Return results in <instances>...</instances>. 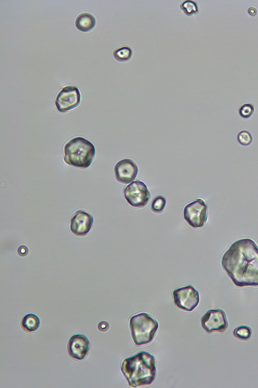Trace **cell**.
<instances>
[{
  "label": "cell",
  "instance_id": "1",
  "mask_svg": "<svg viewBox=\"0 0 258 388\" xmlns=\"http://www.w3.org/2000/svg\"><path fill=\"white\" fill-rule=\"evenodd\" d=\"M221 264L236 286H258V247L252 239L233 243L224 254Z\"/></svg>",
  "mask_w": 258,
  "mask_h": 388
},
{
  "label": "cell",
  "instance_id": "2",
  "mask_svg": "<svg viewBox=\"0 0 258 388\" xmlns=\"http://www.w3.org/2000/svg\"><path fill=\"white\" fill-rule=\"evenodd\" d=\"M155 358L150 353L142 351L124 359L121 371L130 386L148 385L156 377Z\"/></svg>",
  "mask_w": 258,
  "mask_h": 388
},
{
  "label": "cell",
  "instance_id": "3",
  "mask_svg": "<svg viewBox=\"0 0 258 388\" xmlns=\"http://www.w3.org/2000/svg\"><path fill=\"white\" fill-rule=\"evenodd\" d=\"M95 154V149L92 143L83 137H77L64 146L63 160L70 166L87 168L90 166Z\"/></svg>",
  "mask_w": 258,
  "mask_h": 388
},
{
  "label": "cell",
  "instance_id": "4",
  "mask_svg": "<svg viewBox=\"0 0 258 388\" xmlns=\"http://www.w3.org/2000/svg\"><path fill=\"white\" fill-rule=\"evenodd\" d=\"M158 323L147 313H141L130 319V328L135 344L142 346L150 343L158 328Z\"/></svg>",
  "mask_w": 258,
  "mask_h": 388
},
{
  "label": "cell",
  "instance_id": "5",
  "mask_svg": "<svg viewBox=\"0 0 258 388\" xmlns=\"http://www.w3.org/2000/svg\"><path fill=\"white\" fill-rule=\"evenodd\" d=\"M208 206L205 202L198 199L185 206L183 217L188 224L194 228H201L207 220Z\"/></svg>",
  "mask_w": 258,
  "mask_h": 388
},
{
  "label": "cell",
  "instance_id": "6",
  "mask_svg": "<svg viewBox=\"0 0 258 388\" xmlns=\"http://www.w3.org/2000/svg\"><path fill=\"white\" fill-rule=\"evenodd\" d=\"M175 305L186 311H193L199 305V292L192 286L188 285L175 289L173 292Z\"/></svg>",
  "mask_w": 258,
  "mask_h": 388
},
{
  "label": "cell",
  "instance_id": "7",
  "mask_svg": "<svg viewBox=\"0 0 258 388\" xmlns=\"http://www.w3.org/2000/svg\"><path fill=\"white\" fill-rule=\"evenodd\" d=\"M124 196L127 203L132 207H143L149 200L150 192L143 182L135 180L125 187Z\"/></svg>",
  "mask_w": 258,
  "mask_h": 388
},
{
  "label": "cell",
  "instance_id": "8",
  "mask_svg": "<svg viewBox=\"0 0 258 388\" xmlns=\"http://www.w3.org/2000/svg\"><path fill=\"white\" fill-rule=\"evenodd\" d=\"M201 325L208 333L223 332L227 328L228 323L223 310L211 309L202 317Z\"/></svg>",
  "mask_w": 258,
  "mask_h": 388
},
{
  "label": "cell",
  "instance_id": "9",
  "mask_svg": "<svg viewBox=\"0 0 258 388\" xmlns=\"http://www.w3.org/2000/svg\"><path fill=\"white\" fill-rule=\"evenodd\" d=\"M81 101V94L78 87L67 86L63 87L57 94L55 105L60 112H66L78 106Z\"/></svg>",
  "mask_w": 258,
  "mask_h": 388
},
{
  "label": "cell",
  "instance_id": "10",
  "mask_svg": "<svg viewBox=\"0 0 258 388\" xmlns=\"http://www.w3.org/2000/svg\"><path fill=\"white\" fill-rule=\"evenodd\" d=\"M114 171L115 178L118 182L128 183L135 179L138 168L133 160L125 159L117 163Z\"/></svg>",
  "mask_w": 258,
  "mask_h": 388
},
{
  "label": "cell",
  "instance_id": "11",
  "mask_svg": "<svg viewBox=\"0 0 258 388\" xmlns=\"http://www.w3.org/2000/svg\"><path fill=\"white\" fill-rule=\"evenodd\" d=\"M69 355L77 360H82L86 356L89 350V342L82 334H75L70 339L68 344Z\"/></svg>",
  "mask_w": 258,
  "mask_h": 388
},
{
  "label": "cell",
  "instance_id": "12",
  "mask_svg": "<svg viewBox=\"0 0 258 388\" xmlns=\"http://www.w3.org/2000/svg\"><path fill=\"white\" fill-rule=\"evenodd\" d=\"M93 222V218L90 214L79 210L71 220V230L76 235H85L90 230Z\"/></svg>",
  "mask_w": 258,
  "mask_h": 388
},
{
  "label": "cell",
  "instance_id": "13",
  "mask_svg": "<svg viewBox=\"0 0 258 388\" xmlns=\"http://www.w3.org/2000/svg\"><path fill=\"white\" fill-rule=\"evenodd\" d=\"M94 17L88 13H83L77 17L75 25L79 30L86 32L91 30L95 25Z\"/></svg>",
  "mask_w": 258,
  "mask_h": 388
},
{
  "label": "cell",
  "instance_id": "14",
  "mask_svg": "<svg viewBox=\"0 0 258 388\" xmlns=\"http://www.w3.org/2000/svg\"><path fill=\"white\" fill-rule=\"evenodd\" d=\"M40 324V320L37 316L34 314L26 315L21 322L22 328L27 332H32L37 330Z\"/></svg>",
  "mask_w": 258,
  "mask_h": 388
},
{
  "label": "cell",
  "instance_id": "15",
  "mask_svg": "<svg viewBox=\"0 0 258 388\" xmlns=\"http://www.w3.org/2000/svg\"><path fill=\"white\" fill-rule=\"evenodd\" d=\"M113 55L114 58L117 61L126 62L131 58L132 50L127 46H123L114 50Z\"/></svg>",
  "mask_w": 258,
  "mask_h": 388
},
{
  "label": "cell",
  "instance_id": "16",
  "mask_svg": "<svg viewBox=\"0 0 258 388\" xmlns=\"http://www.w3.org/2000/svg\"><path fill=\"white\" fill-rule=\"evenodd\" d=\"M251 329L247 326H240L235 328L233 332L235 337L241 341L249 340L251 336Z\"/></svg>",
  "mask_w": 258,
  "mask_h": 388
},
{
  "label": "cell",
  "instance_id": "17",
  "mask_svg": "<svg viewBox=\"0 0 258 388\" xmlns=\"http://www.w3.org/2000/svg\"><path fill=\"white\" fill-rule=\"evenodd\" d=\"M180 8L187 16H191L198 12L197 3L191 0H185L180 5Z\"/></svg>",
  "mask_w": 258,
  "mask_h": 388
},
{
  "label": "cell",
  "instance_id": "18",
  "mask_svg": "<svg viewBox=\"0 0 258 388\" xmlns=\"http://www.w3.org/2000/svg\"><path fill=\"white\" fill-rule=\"evenodd\" d=\"M166 199L162 196H158L155 198L152 203V210L157 213L161 212L166 205Z\"/></svg>",
  "mask_w": 258,
  "mask_h": 388
},
{
  "label": "cell",
  "instance_id": "19",
  "mask_svg": "<svg viewBox=\"0 0 258 388\" xmlns=\"http://www.w3.org/2000/svg\"><path fill=\"white\" fill-rule=\"evenodd\" d=\"M237 140L240 144L246 146L251 143L252 137L249 131L242 130L238 133Z\"/></svg>",
  "mask_w": 258,
  "mask_h": 388
},
{
  "label": "cell",
  "instance_id": "20",
  "mask_svg": "<svg viewBox=\"0 0 258 388\" xmlns=\"http://www.w3.org/2000/svg\"><path fill=\"white\" fill-rule=\"evenodd\" d=\"M254 112V107L251 104H244L239 109V114L243 118H249Z\"/></svg>",
  "mask_w": 258,
  "mask_h": 388
},
{
  "label": "cell",
  "instance_id": "21",
  "mask_svg": "<svg viewBox=\"0 0 258 388\" xmlns=\"http://www.w3.org/2000/svg\"><path fill=\"white\" fill-rule=\"evenodd\" d=\"M109 328V324L106 321H101L98 325V328L101 331H105Z\"/></svg>",
  "mask_w": 258,
  "mask_h": 388
},
{
  "label": "cell",
  "instance_id": "22",
  "mask_svg": "<svg viewBox=\"0 0 258 388\" xmlns=\"http://www.w3.org/2000/svg\"><path fill=\"white\" fill-rule=\"evenodd\" d=\"M18 252L20 256H26L28 253V249L25 246H22L18 248Z\"/></svg>",
  "mask_w": 258,
  "mask_h": 388
}]
</instances>
